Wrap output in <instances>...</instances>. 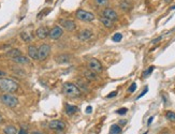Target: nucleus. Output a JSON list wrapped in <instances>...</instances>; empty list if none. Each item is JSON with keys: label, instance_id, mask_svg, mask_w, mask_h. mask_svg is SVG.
Returning <instances> with one entry per match:
<instances>
[{"label": "nucleus", "instance_id": "23", "mask_svg": "<svg viewBox=\"0 0 175 134\" xmlns=\"http://www.w3.org/2000/svg\"><path fill=\"white\" fill-rule=\"evenodd\" d=\"M20 38H22V40L24 41V42H30V41L32 40L31 36L28 32H22L20 33Z\"/></svg>", "mask_w": 175, "mask_h": 134}, {"label": "nucleus", "instance_id": "13", "mask_svg": "<svg viewBox=\"0 0 175 134\" xmlns=\"http://www.w3.org/2000/svg\"><path fill=\"white\" fill-rule=\"evenodd\" d=\"M28 56L33 60H38V48L34 45L28 46Z\"/></svg>", "mask_w": 175, "mask_h": 134}, {"label": "nucleus", "instance_id": "15", "mask_svg": "<svg viewBox=\"0 0 175 134\" xmlns=\"http://www.w3.org/2000/svg\"><path fill=\"white\" fill-rule=\"evenodd\" d=\"M14 62H16V63H18V65H28V63H30V60H29L28 57H25V56H23V55H20V56H18V57H15L12 59Z\"/></svg>", "mask_w": 175, "mask_h": 134}, {"label": "nucleus", "instance_id": "1", "mask_svg": "<svg viewBox=\"0 0 175 134\" xmlns=\"http://www.w3.org/2000/svg\"><path fill=\"white\" fill-rule=\"evenodd\" d=\"M20 88V86L15 81H13L11 78H1L0 79V89L4 91L5 94H13L16 92Z\"/></svg>", "mask_w": 175, "mask_h": 134}, {"label": "nucleus", "instance_id": "33", "mask_svg": "<svg viewBox=\"0 0 175 134\" xmlns=\"http://www.w3.org/2000/svg\"><path fill=\"white\" fill-rule=\"evenodd\" d=\"M17 134H28V132L25 130V129H20V130L17 132Z\"/></svg>", "mask_w": 175, "mask_h": 134}, {"label": "nucleus", "instance_id": "6", "mask_svg": "<svg viewBox=\"0 0 175 134\" xmlns=\"http://www.w3.org/2000/svg\"><path fill=\"white\" fill-rule=\"evenodd\" d=\"M88 69L90 70V71H93L94 73H101L102 72V65L101 62L98 60V59H96V58H91V59H89V61H88Z\"/></svg>", "mask_w": 175, "mask_h": 134}, {"label": "nucleus", "instance_id": "34", "mask_svg": "<svg viewBox=\"0 0 175 134\" xmlns=\"http://www.w3.org/2000/svg\"><path fill=\"white\" fill-rule=\"evenodd\" d=\"M117 94V91H113V92H111L110 94H107V98H113V97H115Z\"/></svg>", "mask_w": 175, "mask_h": 134}, {"label": "nucleus", "instance_id": "27", "mask_svg": "<svg viewBox=\"0 0 175 134\" xmlns=\"http://www.w3.org/2000/svg\"><path fill=\"white\" fill-rule=\"evenodd\" d=\"M122 39V33H115L114 36H113V38H112V40L114 41V42H120Z\"/></svg>", "mask_w": 175, "mask_h": 134}, {"label": "nucleus", "instance_id": "3", "mask_svg": "<svg viewBox=\"0 0 175 134\" xmlns=\"http://www.w3.org/2000/svg\"><path fill=\"white\" fill-rule=\"evenodd\" d=\"M0 101L10 108H14L18 104V99L12 94H3L0 97Z\"/></svg>", "mask_w": 175, "mask_h": 134}, {"label": "nucleus", "instance_id": "4", "mask_svg": "<svg viewBox=\"0 0 175 134\" xmlns=\"http://www.w3.org/2000/svg\"><path fill=\"white\" fill-rule=\"evenodd\" d=\"M51 53V45L49 44H42L38 48V60L43 61L49 56Z\"/></svg>", "mask_w": 175, "mask_h": 134}, {"label": "nucleus", "instance_id": "45", "mask_svg": "<svg viewBox=\"0 0 175 134\" xmlns=\"http://www.w3.org/2000/svg\"><path fill=\"white\" fill-rule=\"evenodd\" d=\"M143 134H147V132H144V133H143Z\"/></svg>", "mask_w": 175, "mask_h": 134}, {"label": "nucleus", "instance_id": "18", "mask_svg": "<svg viewBox=\"0 0 175 134\" xmlns=\"http://www.w3.org/2000/svg\"><path fill=\"white\" fill-rule=\"evenodd\" d=\"M5 55H7V57L12 58V59H13V58L20 56V55H22V52H20V49H17V48H12V49H10V51H9Z\"/></svg>", "mask_w": 175, "mask_h": 134}, {"label": "nucleus", "instance_id": "14", "mask_svg": "<svg viewBox=\"0 0 175 134\" xmlns=\"http://www.w3.org/2000/svg\"><path fill=\"white\" fill-rule=\"evenodd\" d=\"M78 112V107L75 105H71V104H66V113L69 116H72V115L76 114Z\"/></svg>", "mask_w": 175, "mask_h": 134}, {"label": "nucleus", "instance_id": "28", "mask_svg": "<svg viewBox=\"0 0 175 134\" xmlns=\"http://www.w3.org/2000/svg\"><path fill=\"white\" fill-rule=\"evenodd\" d=\"M154 69H155V67H154V65H151V67H149V68H148V69L146 70V71H144V72H143V76H144V77L148 76L149 74H151V72L154 71Z\"/></svg>", "mask_w": 175, "mask_h": 134}, {"label": "nucleus", "instance_id": "38", "mask_svg": "<svg viewBox=\"0 0 175 134\" xmlns=\"http://www.w3.org/2000/svg\"><path fill=\"white\" fill-rule=\"evenodd\" d=\"M153 120H154V117H153V116H151V117H149L148 121H147V126H151V122H153Z\"/></svg>", "mask_w": 175, "mask_h": 134}, {"label": "nucleus", "instance_id": "8", "mask_svg": "<svg viewBox=\"0 0 175 134\" xmlns=\"http://www.w3.org/2000/svg\"><path fill=\"white\" fill-rule=\"evenodd\" d=\"M62 33H64V30L60 26H54L53 28L49 30V36L52 40H57L62 36Z\"/></svg>", "mask_w": 175, "mask_h": 134}, {"label": "nucleus", "instance_id": "42", "mask_svg": "<svg viewBox=\"0 0 175 134\" xmlns=\"http://www.w3.org/2000/svg\"><path fill=\"white\" fill-rule=\"evenodd\" d=\"M31 134H42V133H41V132H32Z\"/></svg>", "mask_w": 175, "mask_h": 134}, {"label": "nucleus", "instance_id": "12", "mask_svg": "<svg viewBox=\"0 0 175 134\" xmlns=\"http://www.w3.org/2000/svg\"><path fill=\"white\" fill-rule=\"evenodd\" d=\"M37 37L39 38V39H41V40H43V39H45V38H47V36H49V30L47 27H40V28L37 29Z\"/></svg>", "mask_w": 175, "mask_h": 134}, {"label": "nucleus", "instance_id": "31", "mask_svg": "<svg viewBox=\"0 0 175 134\" xmlns=\"http://www.w3.org/2000/svg\"><path fill=\"white\" fill-rule=\"evenodd\" d=\"M127 112H128V110L124 107V108H120V110H118L117 112H116V113H117V114H119V115H125V114L127 113Z\"/></svg>", "mask_w": 175, "mask_h": 134}, {"label": "nucleus", "instance_id": "44", "mask_svg": "<svg viewBox=\"0 0 175 134\" xmlns=\"http://www.w3.org/2000/svg\"><path fill=\"white\" fill-rule=\"evenodd\" d=\"M164 1H166V2H169V1H170V0H164Z\"/></svg>", "mask_w": 175, "mask_h": 134}, {"label": "nucleus", "instance_id": "10", "mask_svg": "<svg viewBox=\"0 0 175 134\" xmlns=\"http://www.w3.org/2000/svg\"><path fill=\"white\" fill-rule=\"evenodd\" d=\"M59 23L60 25L66 29V30H68V31H73L74 29H75V23H74L73 20H59Z\"/></svg>", "mask_w": 175, "mask_h": 134}, {"label": "nucleus", "instance_id": "32", "mask_svg": "<svg viewBox=\"0 0 175 134\" xmlns=\"http://www.w3.org/2000/svg\"><path fill=\"white\" fill-rule=\"evenodd\" d=\"M147 91H148V87H147V86H146V87H145V88H144V90H143V92H142V94H140V96H139V97L136 98V99H140V98H142L143 96H144V94H146Z\"/></svg>", "mask_w": 175, "mask_h": 134}, {"label": "nucleus", "instance_id": "2", "mask_svg": "<svg viewBox=\"0 0 175 134\" xmlns=\"http://www.w3.org/2000/svg\"><path fill=\"white\" fill-rule=\"evenodd\" d=\"M62 91L64 94L69 98H78L81 96L82 91L78 89V87L75 84L72 83H66L62 86Z\"/></svg>", "mask_w": 175, "mask_h": 134}, {"label": "nucleus", "instance_id": "9", "mask_svg": "<svg viewBox=\"0 0 175 134\" xmlns=\"http://www.w3.org/2000/svg\"><path fill=\"white\" fill-rule=\"evenodd\" d=\"M102 16L105 17V18H109V20H111L112 22L118 20L117 13L115 12L114 10H113V9H111V8L104 9V10L102 11Z\"/></svg>", "mask_w": 175, "mask_h": 134}, {"label": "nucleus", "instance_id": "37", "mask_svg": "<svg viewBox=\"0 0 175 134\" xmlns=\"http://www.w3.org/2000/svg\"><path fill=\"white\" fill-rule=\"evenodd\" d=\"M5 75H7L5 72H3V71H1V70H0V79H1V78H4Z\"/></svg>", "mask_w": 175, "mask_h": 134}, {"label": "nucleus", "instance_id": "20", "mask_svg": "<svg viewBox=\"0 0 175 134\" xmlns=\"http://www.w3.org/2000/svg\"><path fill=\"white\" fill-rule=\"evenodd\" d=\"M84 75H85L86 78H87L88 81H96V79H97L96 74H95L93 71H90V70H88V71H85V72H84Z\"/></svg>", "mask_w": 175, "mask_h": 134}, {"label": "nucleus", "instance_id": "30", "mask_svg": "<svg viewBox=\"0 0 175 134\" xmlns=\"http://www.w3.org/2000/svg\"><path fill=\"white\" fill-rule=\"evenodd\" d=\"M135 89H136V84H135V83H132V84H131V86L129 87L128 91H129V92H134Z\"/></svg>", "mask_w": 175, "mask_h": 134}, {"label": "nucleus", "instance_id": "29", "mask_svg": "<svg viewBox=\"0 0 175 134\" xmlns=\"http://www.w3.org/2000/svg\"><path fill=\"white\" fill-rule=\"evenodd\" d=\"M13 71H14L17 75H24L25 74L24 71H23L22 69H20V68H13Z\"/></svg>", "mask_w": 175, "mask_h": 134}, {"label": "nucleus", "instance_id": "41", "mask_svg": "<svg viewBox=\"0 0 175 134\" xmlns=\"http://www.w3.org/2000/svg\"><path fill=\"white\" fill-rule=\"evenodd\" d=\"M2 122H3V117L0 115V123H2Z\"/></svg>", "mask_w": 175, "mask_h": 134}, {"label": "nucleus", "instance_id": "36", "mask_svg": "<svg viewBox=\"0 0 175 134\" xmlns=\"http://www.w3.org/2000/svg\"><path fill=\"white\" fill-rule=\"evenodd\" d=\"M161 39H162V37H159V38H157V39H155V40L153 41V44H156V43L160 42V41H161Z\"/></svg>", "mask_w": 175, "mask_h": 134}, {"label": "nucleus", "instance_id": "22", "mask_svg": "<svg viewBox=\"0 0 175 134\" xmlns=\"http://www.w3.org/2000/svg\"><path fill=\"white\" fill-rule=\"evenodd\" d=\"M122 133V128L118 125H112L110 129V133L109 134H120Z\"/></svg>", "mask_w": 175, "mask_h": 134}, {"label": "nucleus", "instance_id": "7", "mask_svg": "<svg viewBox=\"0 0 175 134\" xmlns=\"http://www.w3.org/2000/svg\"><path fill=\"white\" fill-rule=\"evenodd\" d=\"M49 128L51 130H54V131H62L65 130L66 128V123L61 120H52V121L49 122Z\"/></svg>", "mask_w": 175, "mask_h": 134}, {"label": "nucleus", "instance_id": "26", "mask_svg": "<svg viewBox=\"0 0 175 134\" xmlns=\"http://www.w3.org/2000/svg\"><path fill=\"white\" fill-rule=\"evenodd\" d=\"M95 2L99 7H106L109 4V0H95Z\"/></svg>", "mask_w": 175, "mask_h": 134}, {"label": "nucleus", "instance_id": "25", "mask_svg": "<svg viewBox=\"0 0 175 134\" xmlns=\"http://www.w3.org/2000/svg\"><path fill=\"white\" fill-rule=\"evenodd\" d=\"M78 87V89L81 90H83V91H88V87L86 86V84H84L83 81H81V79H78V85H76Z\"/></svg>", "mask_w": 175, "mask_h": 134}, {"label": "nucleus", "instance_id": "35", "mask_svg": "<svg viewBox=\"0 0 175 134\" xmlns=\"http://www.w3.org/2000/svg\"><path fill=\"white\" fill-rule=\"evenodd\" d=\"M91 112H93V107H91V106H87V108H86V113H87V114H90Z\"/></svg>", "mask_w": 175, "mask_h": 134}, {"label": "nucleus", "instance_id": "43", "mask_svg": "<svg viewBox=\"0 0 175 134\" xmlns=\"http://www.w3.org/2000/svg\"><path fill=\"white\" fill-rule=\"evenodd\" d=\"M174 9H175V5H174V7H172V8H171V10H174Z\"/></svg>", "mask_w": 175, "mask_h": 134}, {"label": "nucleus", "instance_id": "16", "mask_svg": "<svg viewBox=\"0 0 175 134\" xmlns=\"http://www.w3.org/2000/svg\"><path fill=\"white\" fill-rule=\"evenodd\" d=\"M70 59H71V56L69 54H61V55H58L56 57V61L58 63H66V62H69Z\"/></svg>", "mask_w": 175, "mask_h": 134}, {"label": "nucleus", "instance_id": "19", "mask_svg": "<svg viewBox=\"0 0 175 134\" xmlns=\"http://www.w3.org/2000/svg\"><path fill=\"white\" fill-rule=\"evenodd\" d=\"M4 134H17V129L14 126H7L3 129Z\"/></svg>", "mask_w": 175, "mask_h": 134}, {"label": "nucleus", "instance_id": "17", "mask_svg": "<svg viewBox=\"0 0 175 134\" xmlns=\"http://www.w3.org/2000/svg\"><path fill=\"white\" fill-rule=\"evenodd\" d=\"M119 8L122 9L124 12H128V11H130L132 9V5H131V3L128 0H122L119 3Z\"/></svg>", "mask_w": 175, "mask_h": 134}, {"label": "nucleus", "instance_id": "39", "mask_svg": "<svg viewBox=\"0 0 175 134\" xmlns=\"http://www.w3.org/2000/svg\"><path fill=\"white\" fill-rule=\"evenodd\" d=\"M161 134H171V132H170V131H168V130H166V131H163V132H161Z\"/></svg>", "mask_w": 175, "mask_h": 134}, {"label": "nucleus", "instance_id": "40", "mask_svg": "<svg viewBox=\"0 0 175 134\" xmlns=\"http://www.w3.org/2000/svg\"><path fill=\"white\" fill-rule=\"evenodd\" d=\"M126 120H122V121H119V125H125L126 123Z\"/></svg>", "mask_w": 175, "mask_h": 134}, {"label": "nucleus", "instance_id": "11", "mask_svg": "<svg viewBox=\"0 0 175 134\" xmlns=\"http://www.w3.org/2000/svg\"><path fill=\"white\" fill-rule=\"evenodd\" d=\"M93 37V32L89 29H83L78 33V39L80 41H87Z\"/></svg>", "mask_w": 175, "mask_h": 134}, {"label": "nucleus", "instance_id": "24", "mask_svg": "<svg viewBox=\"0 0 175 134\" xmlns=\"http://www.w3.org/2000/svg\"><path fill=\"white\" fill-rule=\"evenodd\" d=\"M166 117H167L168 120H170L172 122H175V113L174 112H171V110H169L166 113Z\"/></svg>", "mask_w": 175, "mask_h": 134}, {"label": "nucleus", "instance_id": "5", "mask_svg": "<svg viewBox=\"0 0 175 134\" xmlns=\"http://www.w3.org/2000/svg\"><path fill=\"white\" fill-rule=\"evenodd\" d=\"M75 15H76V18L82 22H93L95 20L94 13L85 11V10H78Z\"/></svg>", "mask_w": 175, "mask_h": 134}, {"label": "nucleus", "instance_id": "21", "mask_svg": "<svg viewBox=\"0 0 175 134\" xmlns=\"http://www.w3.org/2000/svg\"><path fill=\"white\" fill-rule=\"evenodd\" d=\"M100 22L103 24V26H105L106 28H112V27H113V22L111 20H109V18H105V17L101 16L100 17Z\"/></svg>", "mask_w": 175, "mask_h": 134}]
</instances>
